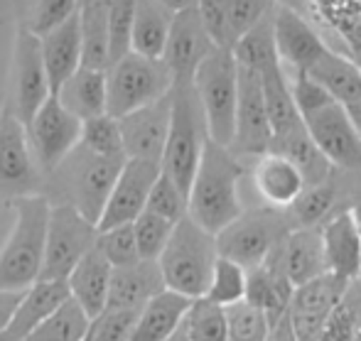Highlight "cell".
<instances>
[{
    "label": "cell",
    "mask_w": 361,
    "mask_h": 341,
    "mask_svg": "<svg viewBox=\"0 0 361 341\" xmlns=\"http://www.w3.org/2000/svg\"><path fill=\"white\" fill-rule=\"evenodd\" d=\"M243 167L228 147L207 140L202 160L187 192V216L204 231L216 233L241 216L238 182Z\"/></svg>",
    "instance_id": "cell-1"
},
{
    "label": "cell",
    "mask_w": 361,
    "mask_h": 341,
    "mask_svg": "<svg viewBox=\"0 0 361 341\" xmlns=\"http://www.w3.org/2000/svg\"><path fill=\"white\" fill-rule=\"evenodd\" d=\"M15 223L0 248V290L23 292L39 280L44 258L49 199L44 194L13 199Z\"/></svg>",
    "instance_id": "cell-2"
},
{
    "label": "cell",
    "mask_w": 361,
    "mask_h": 341,
    "mask_svg": "<svg viewBox=\"0 0 361 341\" xmlns=\"http://www.w3.org/2000/svg\"><path fill=\"white\" fill-rule=\"evenodd\" d=\"M123 162L126 157H99L76 145L49 175H44V180H52L54 192L59 194L54 204L74 206L96 226Z\"/></svg>",
    "instance_id": "cell-3"
},
{
    "label": "cell",
    "mask_w": 361,
    "mask_h": 341,
    "mask_svg": "<svg viewBox=\"0 0 361 341\" xmlns=\"http://www.w3.org/2000/svg\"><path fill=\"white\" fill-rule=\"evenodd\" d=\"M216 258L214 233L197 226L190 216L180 218L157 258L165 290L185 294L190 299L204 297Z\"/></svg>",
    "instance_id": "cell-4"
},
{
    "label": "cell",
    "mask_w": 361,
    "mask_h": 341,
    "mask_svg": "<svg viewBox=\"0 0 361 341\" xmlns=\"http://www.w3.org/2000/svg\"><path fill=\"white\" fill-rule=\"evenodd\" d=\"M209 140L204 111L195 94L192 81L172 84L170 91V130L162 150L160 170L182 192H190L192 177L202 160V152Z\"/></svg>",
    "instance_id": "cell-5"
},
{
    "label": "cell",
    "mask_w": 361,
    "mask_h": 341,
    "mask_svg": "<svg viewBox=\"0 0 361 341\" xmlns=\"http://www.w3.org/2000/svg\"><path fill=\"white\" fill-rule=\"evenodd\" d=\"M170 69L162 59H147L130 52L106 69V113L114 118L165 99L172 91Z\"/></svg>",
    "instance_id": "cell-6"
},
{
    "label": "cell",
    "mask_w": 361,
    "mask_h": 341,
    "mask_svg": "<svg viewBox=\"0 0 361 341\" xmlns=\"http://www.w3.org/2000/svg\"><path fill=\"white\" fill-rule=\"evenodd\" d=\"M192 86L202 104L209 130V140L228 147L233 137V116H236L238 67L228 47H216L192 76Z\"/></svg>",
    "instance_id": "cell-7"
},
{
    "label": "cell",
    "mask_w": 361,
    "mask_h": 341,
    "mask_svg": "<svg viewBox=\"0 0 361 341\" xmlns=\"http://www.w3.org/2000/svg\"><path fill=\"white\" fill-rule=\"evenodd\" d=\"M286 216L278 209H251L241 211L226 228L216 233V253L238 263L243 271L263 266L288 236Z\"/></svg>",
    "instance_id": "cell-8"
},
{
    "label": "cell",
    "mask_w": 361,
    "mask_h": 341,
    "mask_svg": "<svg viewBox=\"0 0 361 341\" xmlns=\"http://www.w3.org/2000/svg\"><path fill=\"white\" fill-rule=\"evenodd\" d=\"M96 236H99V228L86 221L74 206H49L39 280H67L76 263L96 246Z\"/></svg>",
    "instance_id": "cell-9"
},
{
    "label": "cell",
    "mask_w": 361,
    "mask_h": 341,
    "mask_svg": "<svg viewBox=\"0 0 361 341\" xmlns=\"http://www.w3.org/2000/svg\"><path fill=\"white\" fill-rule=\"evenodd\" d=\"M44 194V175L30 147L27 130L5 108L0 113V197L23 199Z\"/></svg>",
    "instance_id": "cell-10"
},
{
    "label": "cell",
    "mask_w": 361,
    "mask_h": 341,
    "mask_svg": "<svg viewBox=\"0 0 361 341\" xmlns=\"http://www.w3.org/2000/svg\"><path fill=\"white\" fill-rule=\"evenodd\" d=\"M25 130L42 175H49L81 140V120L59 104L57 96L39 106Z\"/></svg>",
    "instance_id": "cell-11"
},
{
    "label": "cell",
    "mask_w": 361,
    "mask_h": 341,
    "mask_svg": "<svg viewBox=\"0 0 361 341\" xmlns=\"http://www.w3.org/2000/svg\"><path fill=\"white\" fill-rule=\"evenodd\" d=\"M349 283L332 273L310 280L305 285L293 287L288 302V319L295 341H317L342 297L347 294Z\"/></svg>",
    "instance_id": "cell-12"
},
{
    "label": "cell",
    "mask_w": 361,
    "mask_h": 341,
    "mask_svg": "<svg viewBox=\"0 0 361 341\" xmlns=\"http://www.w3.org/2000/svg\"><path fill=\"white\" fill-rule=\"evenodd\" d=\"M271 140H273V130L271 123H268L266 104H263L261 76L246 67H238L236 116H233V137L228 150L236 157L238 155L261 157L263 152H268Z\"/></svg>",
    "instance_id": "cell-13"
},
{
    "label": "cell",
    "mask_w": 361,
    "mask_h": 341,
    "mask_svg": "<svg viewBox=\"0 0 361 341\" xmlns=\"http://www.w3.org/2000/svg\"><path fill=\"white\" fill-rule=\"evenodd\" d=\"M52 96L47 81V71L42 62L39 37H35L27 27L18 32L13 59V101L8 108L23 125L30 123L37 108Z\"/></svg>",
    "instance_id": "cell-14"
},
{
    "label": "cell",
    "mask_w": 361,
    "mask_h": 341,
    "mask_svg": "<svg viewBox=\"0 0 361 341\" xmlns=\"http://www.w3.org/2000/svg\"><path fill=\"white\" fill-rule=\"evenodd\" d=\"M302 123L329 165L347 172H361V140L342 104L332 101L324 108L305 116Z\"/></svg>",
    "instance_id": "cell-15"
},
{
    "label": "cell",
    "mask_w": 361,
    "mask_h": 341,
    "mask_svg": "<svg viewBox=\"0 0 361 341\" xmlns=\"http://www.w3.org/2000/svg\"><path fill=\"white\" fill-rule=\"evenodd\" d=\"M216 49L214 39L209 37L197 8H187L172 15L170 35H167L162 62L170 69L175 84L192 81L197 67Z\"/></svg>",
    "instance_id": "cell-16"
},
{
    "label": "cell",
    "mask_w": 361,
    "mask_h": 341,
    "mask_svg": "<svg viewBox=\"0 0 361 341\" xmlns=\"http://www.w3.org/2000/svg\"><path fill=\"white\" fill-rule=\"evenodd\" d=\"M157 177H160V165L157 162L126 160L118 177H116L114 190H111L109 202H106L104 211H101L96 228L106 231V228L133 223L145 211L147 194H150Z\"/></svg>",
    "instance_id": "cell-17"
},
{
    "label": "cell",
    "mask_w": 361,
    "mask_h": 341,
    "mask_svg": "<svg viewBox=\"0 0 361 341\" xmlns=\"http://www.w3.org/2000/svg\"><path fill=\"white\" fill-rule=\"evenodd\" d=\"M116 120H118L126 157L128 160H147L160 165L167 130H170V94L165 99L155 101V104L143 106V108Z\"/></svg>",
    "instance_id": "cell-18"
},
{
    "label": "cell",
    "mask_w": 361,
    "mask_h": 341,
    "mask_svg": "<svg viewBox=\"0 0 361 341\" xmlns=\"http://www.w3.org/2000/svg\"><path fill=\"white\" fill-rule=\"evenodd\" d=\"M273 37H276V52L283 69L302 71L307 74L310 67L327 52L322 37L290 8H276V23H273Z\"/></svg>",
    "instance_id": "cell-19"
},
{
    "label": "cell",
    "mask_w": 361,
    "mask_h": 341,
    "mask_svg": "<svg viewBox=\"0 0 361 341\" xmlns=\"http://www.w3.org/2000/svg\"><path fill=\"white\" fill-rule=\"evenodd\" d=\"M281 268L293 287L327 273L322 228H290L281 246Z\"/></svg>",
    "instance_id": "cell-20"
},
{
    "label": "cell",
    "mask_w": 361,
    "mask_h": 341,
    "mask_svg": "<svg viewBox=\"0 0 361 341\" xmlns=\"http://www.w3.org/2000/svg\"><path fill=\"white\" fill-rule=\"evenodd\" d=\"M322 243L327 273L337 275L347 283L361 278V236L349 209L324 223Z\"/></svg>",
    "instance_id": "cell-21"
},
{
    "label": "cell",
    "mask_w": 361,
    "mask_h": 341,
    "mask_svg": "<svg viewBox=\"0 0 361 341\" xmlns=\"http://www.w3.org/2000/svg\"><path fill=\"white\" fill-rule=\"evenodd\" d=\"M42 49V62L47 71L49 91L52 96L59 91V86L81 67V35H79V13L72 15L67 23L49 30L39 37Z\"/></svg>",
    "instance_id": "cell-22"
},
{
    "label": "cell",
    "mask_w": 361,
    "mask_h": 341,
    "mask_svg": "<svg viewBox=\"0 0 361 341\" xmlns=\"http://www.w3.org/2000/svg\"><path fill=\"white\" fill-rule=\"evenodd\" d=\"M165 290L157 261H135L130 266L114 268L106 307L140 309L150 297Z\"/></svg>",
    "instance_id": "cell-23"
},
{
    "label": "cell",
    "mask_w": 361,
    "mask_h": 341,
    "mask_svg": "<svg viewBox=\"0 0 361 341\" xmlns=\"http://www.w3.org/2000/svg\"><path fill=\"white\" fill-rule=\"evenodd\" d=\"M114 266L104 258L99 248H91L84 258L74 266V271L67 278L69 297L94 319L109 302V285Z\"/></svg>",
    "instance_id": "cell-24"
},
{
    "label": "cell",
    "mask_w": 361,
    "mask_h": 341,
    "mask_svg": "<svg viewBox=\"0 0 361 341\" xmlns=\"http://www.w3.org/2000/svg\"><path fill=\"white\" fill-rule=\"evenodd\" d=\"M64 299H69L67 280H37V283H32L27 290H23L18 309H15L13 319H10L5 332L15 341H23L39 322H44Z\"/></svg>",
    "instance_id": "cell-25"
},
{
    "label": "cell",
    "mask_w": 361,
    "mask_h": 341,
    "mask_svg": "<svg viewBox=\"0 0 361 341\" xmlns=\"http://www.w3.org/2000/svg\"><path fill=\"white\" fill-rule=\"evenodd\" d=\"M268 152H278L286 160L293 162L300 170L305 180V187H314L322 185V182L332 180V165L327 162V157L317 150L314 140L310 137L305 123H298L293 128L283 130V133H276L271 140V147Z\"/></svg>",
    "instance_id": "cell-26"
},
{
    "label": "cell",
    "mask_w": 361,
    "mask_h": 341,
    "mask_svg": "<svg viewBox=\"0 0 361 341\" xmlns=\"http://www.w3.org/2000/svg\"><path fill=\"white\" fill-rule=\"evenodd\" d=\"M253 182L271 209H288L305 190V180L300 170L278 152H263L258 157Z\"/></svg>",
    "instance_id": "cell-27"
},
{
    "label": "cell",
    "mask_w": 361,
    "mask_h": 341,
    "mask_svg": "<svg viewBox=\"0 0 361 341\" xmlns=\"http://www.w3.org/2000/svg\"><path fill=\"white\" fill-rule=\"evenodd\" d=\"M192 299L185 294H177L172 290H162L155 297H150L140 307L138 322H135L130 341H165L185 322V314L190 309Z\"/></svg>",
    "instance_id": "cell-28"
},
{
    "label": "cell",
    "mask_w": 361,
    "mask_h": 341,
    "mask_svg": "<svg viewBox=\"0 0 361 341\" xmlns=\"http://www.w3.org/2000/svg\"><path fill=\"white\" fill-rule=\"evenodd\" d=\"M57 101L79 120L106 113V71L79 67L59 86Z\"/></svg>",
    "instance_id": "cell-29"
},
{
    "label": "cell",
    "mask_w": 361,
    "mask_h": 341,
    "mask_svg": "<svg viewBox=\"0 0 361 341\" xmlns=\"http://www.w3.org/2000/svg\"><path fill=\"white\" fill-rule=\"evenodd\" d=\"M307 76H312L337 104L344 106V108L361 104V69L352 59L327 49V52L310 67Z\"/></svg>",
    "instance_id": "cell-30"
},
{
    "label": "cell",
    "mask_w": 361,
    "mask_h": 341,
    "mask_svg": "<svg viewBox=\"0 0 361 341\" xmlns=\"http://www.w3.org/2000/svg\"><path fill=\"white\" fill-rule=\"evenodd\" d=\"M172 15L157 0H135L133 35H130V52L147 59H162L167 35H170Z\"/></svg>",
    "instance_id": "cell-31"
},
{
    "label": "cell",
    "mask_w": 361,
    "mask_h": 341,
    "mask_svg": "<svg viewBox=\"0 0 361 341\" xmlns=\"http://www.w3.org/2000/svg\"><path fill=\"white\" fill-rule=\"evenodd\" d=\"M81 35V67L109 69V0L81 5L79 8Z\"/></svg>",
    "instance_id": "cell-32"
},
{
    "label": "cell",
    "mask_w": 361,
    "mask_h": 341,
    "mask_svg": "<svg viewBox=\"0 0 361 341\" xmlns=\"http://www.w3.org/2000/svg\"><path fill=\"white\" fill-rule=\"evenodd\" d=\"M273 23H276V8L268 10L251 30H246V32L231 44V54L238 67H246V69L256 71V74H261V71H266L268 67L281 62L276 52Z\"/></svg>",
    "instance_id": "cell-33"
},
{
    "label": "cell",
    "mask_w": 361,
    "mask_h": 341,
    "mask_svg": "<svg viewBox=\"0 0 361 341\" xmlns=\"http://www.w3.org/2000/svg\"><path fill=\"white\" fill-rule=\"evenodd\" d=\"M261 91H263V104H266L268 123H271L273 135L283 133V130L293 128V125L302 123L298 108H295L293 94H290V81L288 71L283 64H273L266 71H261Z\"/></svg>",
    "instance_id": "cell-34"
},
{
    "label": "cell",
    "mask_w": 361,
    "mask_h": 341,
    "mask_svg": "<svg viewBox=\"0 0 361 341\" xmlns=\"http://www.w3.org/2000/svg\"><path fill=\"white\" fill-rule=\"evenodd\" d=\"M89 322V314L69 297L23 341H84Z\"/></svg>",
    "instance_id": "cell-35"
},
{
    "label": "cell",
    "mask_w": 361,
    "mask_h": 341,
    "mask_svg": "<svg viewBox=\"0 0 361 341\" xmlns=\"http://www.w3.org/2000/svg\"><path fill=\"white\" fill-rule=\"evenodd\" d=\"M361 327V278L349 283L347 294L334 307L317 341H354Z\"/></svg>",
    "instance_id": "cell-36"
},
{
    "label": "cell",
    "mask_w": 361,
    "mask_h": 341,
    "mask_svg": "<svg viewBox=\"0 0 361 341\" xmlns=\"http://www.w3.org/2000/svg\"><path fill=\"white\" fill-rule=\"evenodd\" d=\"M185 329L190 341H226V309L207 297L192 299L185 314Z\"/></svg>",
    "instance_id": "cell-37"
},
{
    "label": "cell",
    "mask_w": 361,
    "mask_h": 341,
    "mask_svg": "<svg viewBox=\"0 0 361 341\" xmlns=\"http://www.w3.org/2000/svg\"><path fill=\"white\" fill-rule=\"evenodd\" d=\"M334 199H337V190H334L332 180L322 182V185H314V187H305L302 194L288 206L293 228L317 226V223L332 211Z\"/></svg>",
    "instance_id": "cell-38"
},
{
    "label": "cell",
    "mask_w": 361,
    "mask_h": 341,
    "mask_svg": "<svg viewBox=\"0 0 361 341\" xmlns=\"http://www.w3.org/2000/svg\"><path fill=\"white\" fill-rule=\"evenodd\" d=\"M81 147L99 157H126L123 140H121L118 120L114 116H94L89 120H81ZM128 160V157H126Z\"/></svg>",
    "instance_id": "cell-39"
},
{
    "label": "cell",
    "mask_w": 361,
    "mask_h": 341,
    "mask_svg": "<svg viewBox=\"0 0 361 341\" xmlns=\"http://www.w3.org/2000/svg\"><path fill=\"white\" fill-rule=\"evenodd\" d=\"M204 297L209 302L221 304V307L243 302V297H246V271L238 263L219 256Z\"/></svg>",
    "instance_id": "cell-40"
},
{
    "label": "cell",
    "mask_w": 361,
    "mask_h": 341,
    "mask_svg": "<svg viewBox=\"0 0 361 341\" xmlns=\"http://www.w3.org/2000/svg\"><path fill=\"white\" fill-rule=\"evenodd\" d=\"M226 309V341H266L271 319L263 309L248 304L246 299L236 304H228Z\"/></svg>",
    "instance_id": "cell-41"
},
{
    "label": "cell",
    "mask_w": 361,
    "mask_h": 341,
    "mask_svg": "<svg viewBox=\"0 0 361 341\" xmlns=\"http://www.w3.org/2000/svg\"><path fill=\"white\" fill-rule=\"evenodd\" d=\"M140 309L104 307L89 322L84 341H130Z\"/></svg>",
    "instance_id": "cell-42"
},
{
    "label": "cell",
    "mask_w": 361,
    "mask_h": 341,
    "mask_svg": "<svg viewBox=\"0 0 361 341\" xmlns=\"http://www.w3.org/2000/svg\"><path fill=\"white\" fill-rule=\"evenodd\" d=\"M135 0H109V67L130 54Z\"/></svg>",
    "instance_id": "cell-43"
},
{
    "label": "cell",
    "mask_w": 361,
    "mask_h": 341,
    "mask_svg": "<svg viewBox=\"0 0 361 341\" xmlns=\"http://www.w3.org/2000/svg\"><path fill=\"white\" fill-rule=\"evenodd\" d=\"M175 228V223H170L167 218H160L150 211H143L133 221V236L135 246H138L140 261H157L165 248V243L170 241V233Z\"/></svg>",
    "instance_id": "cell-44"
},
{
    "label": "cell",
    "mask_w": 361,
    "mask_h": 341,
    "mask_svg": "<svg viewBox=\"0 0 361 341\" xmlns=\"http://www.w3.org/2000/svg\"><path fill=\"white\" fill-rule=\"evenodd\" d=\"M145 211L155 213L160 218H167L170 223H177L180 218L187 216V194L170 180L167 175H162L155 180L150 194L145 202Z\"/></svg>",
    "instance_id": "cell-45"
},
{
    "label": "cell",
    "mask_w": 361,
    "mask_h": 341,
    "mask_svg": "<svg viewBox=\"0 0 361 341\" xmlns=\"http://www.w3.org/2000/svg\"><path fill=\"white\" fill-rule=\"evenodd\" d=\"M96 248L104 253V258L114 268L130 266V263L140 261L138 246H135V236H133V223H123V226L99 231Z\"/></svg>",
    "instance_id": "cell-46"
},
{
    "label": "cell",
    "mask_w": 361,
    "mask_h": 341,
    "mask_svg": "<svg viewBox=\"0 0 361 341\" xmlns=\"http://www.w3.org/2000/svg\"><path fill=\"white\" fill-rule=\"evenodd\" d=\"M271 8H276V0H226V23L231 44L246 30H251Z\"/></svg>",
    "instance_id": "cell-47"
},
{
    "label": "cell",
    "mask_w": 361,
    "mask_h": 341,
    "mask_svg": "<svg viewBox=\"0 0 361 341\" xmlns=\"http://www.w3.org/2000/svg\"><path fill=\"white\" fill-rule=\"evenodd\" d=\"M76 13H79V3L76 0H37L27 30L35 37H42L44 32L59 27V25L67 23Z\"/></svg>",
    "instance_id": "cell-48"
},
{
    "label": "cell",
    "mask_w": 361,
    "mask_h": 341,
    "mask_svg": "<svg viewBox=\"0 0 361 341\" xmlns=\"http://www.w3.org/2000/svg\"><path fill=\"white\" fill-rule=\"evenodd\" d=\"M288 81H290V94H293L295 108H298L300 118L324 108V106L334 101L312 76L302 74V71H293V79H288Z\"/></svg>",
    "instance_id": "cell-49"
},
{
    "label": "cell",
    "mask_w": 361,
    "mask_h": 341,
    "mask_svg": "<svg viewBox=\"0 0 361 341\" xmlns=\"http://www.w3.org/2000/svg\"><path fill=\"white\" fill-rule=\"evenodd\" d=\"M197 13H200L202 23H204L209 37L214 39L216 47L231 49V39H228V23H226V0H197L195 3Z\"/></svg>",
    "instance_id": "cell-50"
},
{
    "label": "cell",
    "mask_w": 361,
    "mask_h": 341,
    "mask_svg": "<svg viewBox=\"0 0 361 341\" xmlns=\"http://www.w3.org/2000/svg\"><path fill=\"white\" fill-rule=\"evenodd\" d=\"M23 297V292H8V290H0V332H5L13 319L15 309H18V302Z\"/></svg>",
    "instance_id": "cell-51"
},
{
    "label": "cell",
    "mask_w": 361,
    "mask_h": 341,
    "mask_svg": "<svg viewBox=\"0 0 361 341\" xmlns=\"http://www.w3.org/2000/svg\"><path fill=\"white\" fill-rule=\"evenodd\" d=\"M266 341H295V334H293V329H290L288 312L281 314V317L271 319V329H268Z\"/></svg>",
    "instance_id": "cell-52"
},
{
    "label": "cell",
    "mask_w": 361,
    "mask_h": 341,
    "mask_svg": "<svg viewBox=\"0 0 361 341\" xmlns=\"http://www.w3.org/2000/svg\"><path fill=\"white\" fill-rule=\"evenodd\" d=\"M162 8H167L170 13H180V10H187V8H195L197 0H157Z\"/></svg>",
    "instance_id": "cell-53"
},
{
    "label": "cell",
    "mask_w": 361,
    "mask_h": 341,
    "mask_svg": "<svg viewBox=\"0 0 361 341\" xmlns=\"http://www.w3.org/2000/svg\"><path fill=\"white\" fill-rule=\"evenodd\" d=\"M165 341H190V337H187V329H185V322H182L180 327H177Z\"/></svg>",
    "instance_id": "cell-54"
},
{
    "label": "cell",
    "mask_w": 361,
    "mask_h": 341,
    "mask_svg": "<svg viewBox=\"0 0 361 341\" xmlns=\"http://www.w3.org/2000/svg\"><path fill=\"white\" fill-rule=\"evenodd\" d=\"M352 211V218H354V223H357V231H359V236H361V202L357 206H352L349 209Z\"/></svg>",
    "instance_id": "cell-55"
},
{
    "label": "cell",
    "mask_w": 361,
    "mask_h": 341,
    "mask_svg": "<svg viewBox=\"0 0 361 341\" xmlns=\"http://www.w3.org/2000/svg\"><path fill=\"white\" fill-rule=\"evenodd\" d=\"M0 341H15L8 332H0Z\"/></svg>",
    "instance_id": "cell-56"
},
{
    "label": "cell",
    "mask_w": 361,
    "mask_h": 341,
    "mask_svg": "<svg viewBox=\"0 0 361 341\" xmlns=\"http://www.w3.org/2000/svg\"><path fill=\"white\" fill-rule=\"evenodd\" d=\"M354 341H361V327H359V332H357V339H354Z\"/></svg>",
    "instance_id": "cell-57"
}]
</instances>
